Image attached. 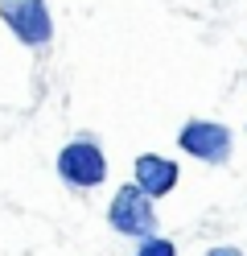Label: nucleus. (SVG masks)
<instances>
[{
    "label": "nucleus",
    "instance_id": "nucleus-1",
    "mask_svg": "<svg viewBox=\"0 0 247 256\" xmlns=\"http://www.w3.org/2000/svg\"><path fill=\"white\" fill-rule=\"evenodd\" d=\"M58 178L70 186V190H95L107 182V153L99 149V140L91 136H74L58 149Z\"/></svg>",
    "mask_w": 247,
    "mask_h": 256
},
{
    "label": "nucleus",
    "instance_id": "nucleus-2",
    "mask_svg": "<svg viewBox=\"0 0 247 256\" xmlns=\"http://www.w3.org/2000/svg\"><path fill=\"white\" fill-rule=\"evenodd\" d=\"M153 202H157V198H148L136 182H124V186L111 194V202H107L111 232H120V236H128V240L157 236V206H153Z\"/></svg>",
    "mask_w": 247,
    "mask_h": 256
},
{
    "label": "nucleus",
    "instance_id": "nucleus-3",
    "mask_svg": "<svg viewBox=\"0 0 247 256\" xmlns=\"http://www.w3.org/2000/svg\"><path fill=\"white\" fill-rule=\"evenodd\" d=\"M177 149L202 166H227L235 153V132L223 120H186L177 128Z\"/></svg>",
    "mask_w": 247,
    "mask_h": 256
},
{
    "label": "nucleus",
    "instance_id": "nucleus-4",
    "mask_svg": "<svg viewBox=\"0 0 247 256\" xmlns=\"http://www.w3.org/2000/svg\"><path fill=\"white\" fill-rule=\"evenodd\" d=\"M0 21L25 50H45L54 42V12L45 0H0Z\"/></svg>",
    "mask_w": 247,
    "mask_h": 256
},
{
    "label": "nucleus",
    "instance_id": "nucleus-5",
    "mask_svg": "<svg viewBox=\"0 0 247 256\" xmlns=\"http://www.w3.org/2000/svg\"><path fill=\"white\" fill-rule=\"evenodd\" d=\"M132 182H136L148 198H169L177 182H181V166L169 162V157L161 153H140L136 162H132Z\"/></svg>",
    "mask_w": 247,
    "mask_h": 256
},
{
    "label": "nucleus",
    "instance_id": "nucleus-6",
    "mask_svg": "<svg viewBox=\"0 0 247 256\" xmlns=\"http://www.w3.org/2000/svg\"><path fill=\"white\" fill-rule=\"evenodd\" d=\"M136 256H177V244L169 236H148V240H136Z\"/></svg>",
    "mask_w": 247,
    "mask_h": 256
},
{
    "label": "nucleus",
    "instance_id": "nucleus-7",
    "mask_svg": "<svg viewBox=\"0 0 247 256\" xmlns=\"http://www.w3.org/2000/svg\"><path fill=\"white\" fill-rule=\"evenodd\" d=\"M206 256H243V248H235V244H214V248H206Z\"/></svg>",
    "mask_w": 247,
    "mask_h": 256
}]
</instances>
